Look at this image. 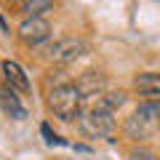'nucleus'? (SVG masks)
Listing matches in <instances>:
<instances>
[{"mask_svg":"<svg viewBox=\"0 0 160 160\" xmlns=\"http://www.w3.org/2000/svg\"><path fill=\"white\" fill-rule=\"evenodd\" d=\"M83 91L78 83H59L48 91V107L59 120L69 123V120L83 115Z\"/></svg>","mask_w":160,"mask_h":160,"instance_id":"nucleus-1","label":"nucleus"},{"mask_svg":"<svg viewBox=\"0 0 160 160\" xmlns=\"http://www.w3.org/2000/svg\"><path fill=\"white\" fill-rule=\"evenodd\" d=\"M160 126V102H144L131 118L126 120V136L128 139H147Z\"/></svg>","mask_w":160,"mask_h":160,"instance_id":"nucleus-2","label":"nucleus"},{"mask_svg":"<svg viewBox=\"0 0 160 160\" xmlns=\"http://www.w3.org/2000/svg\"><path fill=\"white\" fill-rule=\"evenodd\" d=\"M112 115L115 112L99 107V104H91L80 115V131L91 139H109L115 133V118Z\"/></svg>","mask_w":160,"mask_h":160,"instance_id":"nucleus-3","label":"nucleus"},{"mask_svg":"<svg viewBox=\"0 0 160 160\" xmlns=\"http://www.w3.org/2000/svg\"><path fill=\"white\" fill-rule=\"evenodd\" d=\"M86 53H88V46L80 38H62L48 48V56H51L53 64H72Z\"/></svg>","mask_w":160,"mask_h":160,"instance_id":"nucleus-4","label":"nucleus"},{"mask_svg":"<svg viewBox=\"0 0 160 160\" xmlns=\"http://www.w3.org/2000/svg\"><path fill=\"white\" fill-rule=\"evenodd\" d=\"M16 35H19V40H22L24 46H40L43 40L51 38V24L43 16H32V19H24L19 24Z\"/></svg>","mask_w":160,"mask_h":160,"instance_id":"nucleus-5","label":"nucleus"},{"mask_svg":"<svg viewBox=\"0 0 160 160\" xmlns=\"http://www.w3.org/2000/svg\"><path fill=\"white\" fill-rule=\"evenodd\" d=\"M0 107H3V112H6L8 118L27 120V107L22 104V99L16 96V91H13L11 86H0Z\"/></svg>","mask_w":160,"mask_h":160,"instance_id":"nucleus-6","label":"nucleus"},{"mask_svg":"<svg viewBox=\"0 0 160 160\" xmlns=\"http://www.w3.org/2000/svg\"><path fill=\"white\" fill-rule=\"evenodd\" d=\"M133 88L147 102H160V72H142L133 80Z\"/></svg>","mask_w":160,"mask_h":160,"instance_id":"nucleus-7","label":"nucleus"},{"mask_svg":"<svg viewBox=\"0 0 160 160\" xmlns=\"http://www.w3.org/2000/svg\"><path fill=\"white\" fill-rule=\"evenodd\" d=\"M3 78H6V86H11L13 91H22V93H29V78L27 72H24L22 67H19L16 62H3Z\"/></svg>","mask_w":160,"mask_h":160,"instance_id":"nucleus-8","label":"nucleus"},{"mask_svg":"<svg viewBox=\"0 0 160 160\" xmlns=\"http://www.w3.org/2000/svg\"><path fill=\"white\" fill-rule=\"evenodd\" d=\"M19 11L24 13V19L43 16L46 11H53V0H24V3H19Z\"/></svg>","mask_w":160,"mask_h":160,"instance_id":"nucleus-9","label":"nucleus"},{"mask_svg":"<svg viewBox=\"0 0 160 160\" xmlns=\"http://www.w3.org/2000/svg\"><path fill=\"white\" fill-rule=\"evenodd\" d=\"M128 160H158V155H155L152 149H147V147H139V149H133V152L128 155Z\"/></svg>","mask_w":160,"mask_h":160,"instance_id":"nucleus-10","label":"nucleus"},{"mask_svg":"<svg viewBox=\"0 0 160 160\" xmlns=\"http://www.w3.org/2000/svg\"><path fill=\"white\" fill-rule=\"evenodd\" d=\"M40 131H43V136H46V142H48V144H64L62 139L56 136V133H51V128H48V126H43Z\"/></svg>","mask_w":160,"mask_h":160,"instance_id":"nucleus-11","label":"nucleus"},{"mask_svg":"<svg viewBox=\"0 0 160 160\" xmlns=\"http://www.w3.org/2000/svg\"><path fill=\"white\" fill-rule=\"evenodd\" d=\"M0 3H6V6H13V3H24V0H0Z\"/></svg>","mask_w":160,"mask_h":160,"instance_id":"nucleus-12","label":"nucleus"}]
</instances>
